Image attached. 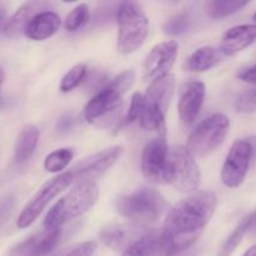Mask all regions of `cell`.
<instances>
[{
    "instance_id": "74e56055",
    "label": "cell",
    "mask_w": 256,
    "mask_h": 256,
    "mask_svg": "<svg viewBox=\"0 0 256 256\" xmlns=\"http://www.w3.org/2000/svg\"><path fill=\"white\" fill-rule=\"evenodd\" d=\"M252 215V229L256 230V212Z\"/></svg>"
},
{
    "instance_id": "d590c367",
    "label": "cell",
    "mask_w": 256,
    "mask_h": 256,
    "mask_svg": "<svg viewBox=\"0 0 256 256\" xmlns=\"http://www.w3.org/2000/svg\"><path fill=\"white\" fill-rule=\"evenodd\" d=\"M242 256H256V245L250 248L249 250H246V252Z\"/></svg>"
},
{
    "instance_id": "cb8c5ba5",
    "label": "cell",
    "mask_w": 256,
    "mask_h": 256,
    "mask_svg": "<svg viewBox=\"0 0 256 256\" xmlns=\"http://www.w3.org/2000/svg\"><path fill=\"white\" fill-rule=\"evenodd\" d=\"M252 215L249 214L238 224V226L235 228L234 232L228 236V239L225 240L224 244L222 245L218 256H230L235 252V249L239 246L242 240L244 239V236L246 235V232L252 229Z\"/></svg>"
},
{
    "instance_id": "ba28073f",
    "label": "cell",
    "mask_w": 256,
    "mask_h": 256,
    "mask_svg": "<svg viewBox=\"0 0 256 256\" xmlns=\"http://www.w3.org/2000/svg\"><path fill=\"white\" fill-rule=\"evenodd\" d=\"M229 128V118L224 114H214L202 120L188 138V152L192 156L210 154L224 142Z\"/></svg>"
},
{
    "instance_id": "83f0119b",
    "label": "cell",
    "mask_w": 256,
    "mask_h": 256,
    "mask_svg": "<svg viewBox=\"0 0 256 256\" xmlns=\"http://www.w3.org/2000/svg\"><path fill=\"white\" fill-rule=\"evenodd\" d=\"M234 108L238 112L242 114L256 112V86L240 92L235 100Z\"/></svg>"
},
{
    "instance_id": "52a82bcc",
    "label": "cell",
    "mask_w": 256,
    "mask_h": 256,
    "mask_svg": "<svg viewBox=\"0 0 256 256\" xmlns=\"http://www.w3.org/2000/svg\"><path fill=\"white\" fill-rule=\"evenodd\" d=\"M200 170L186 148L178 146L169 152L162 180L182 192H192L200 185Z\"/></svg>"
},
{
    "instance_id": "7c38bea8",
    "label": "cell",
    "mask_w": 256,
    "mask_h": 256,
    "mask_svg": "<svg viewBox=\"0 0 256 256\" xmlns=\"http://www.w3.org/2000/svg\"><path fill=\"white\" fill-rule=\"evenodd\" d=\"M178 42H164L155 45L144 62V79L154 82L170 75L178 56Z\"/></svg>"
},
{
    "instance_id": "4dcf8cb0",
    "label": "cell",
    "mask_w": 256,
    "mask_h": 256,
    "mask_svg": "<svg viewBox=\"0 0 256 256\" xmlns=\"http://www.w3.org/2000/svg\"><path fill=\"white\" fill-rule=\"evenodd\" d=\"M142 110V95L140 92H135L132 98V102H130L129 110H128L126 119H125L124 124H132V122H136L140 119Z\"/></svg>"
},
{
    "instance_id": "3957f363",
    "label": "cell",
    "mask_w": 256,
    "mask_h": 256,
    "mask_svg": "<svg viewBox=\"0 0 256 256\" xmlns=\"http://www.w3.org/2000/svg\"><path fill=\"white\" fill-rule=\"evenodd\" d=\"M99 199V189L95 182H82L62 196L46 214L45 230L60 229L68 222L89 212Z\"/></svg>"
},
{
    "instance_id": "836d02e7",
    "label": "cell",
    "mask_w": 256,
    "mask_h": 256,
    "mask_svg": "<svg viewBox=\"0 0 256 256\" xmlns=\"http://www.w3.org/2000/svg\"><path fill=\"white\" fill-rule=\"evenodd\" d=\"M72 119L69 116H65L62 119L59 120V124H58V128H59L60 132H66V130L70 129L72 126Z\"/></svg>"
},
{
    "instance_id": "7a4b0ae2",
    "label": "cell",
    "mask_w": 256,
    "mask_h": 256,
    "mask_svg": "<svg viewBox=\"0 0 256 256\" xmlns=\"http://www.w3.org/2000/svg\"><path fill=\"white\" fill-rule=\"evenodd\" d=\"M134 80L135 74L132 70L120 72L108 86L96 92L85 105V120L99 128H106L112 124L122 105V95L132 88Z\"/></svg>"
},
{
    "instance_id": "e0dca14e",
    "label": "cell",
    "mask_w": 256,
    "mask_h": 256,
    "mask_svg": "<svg viewBox=\"0 0 256 256\" xmlns=\"http://www.w3.org/2000/svg\"><path fill=\"white\" fill-rule=\"evenodd\" d=\"M256 42V24L236 25L222 38L220 50L228 56H234Z\"/></svg>"
},
{
    "instance_id": "7402d4cb",
    "label": "cell",
    "mask_w": 256,
    "mask_h": 256,
    "mask_svg": "<svg viewBox=\"0 0 256 256\" xmlns=\"http://www.w3.org/2000/svg\"><path fill=\"white\" fill-rule=\"evenodd\" d=\"M122 256H162L160 234L146 232L138 242L130 245Z\"/></svg>"
},
{
    "instance_id": "30bf717a",
    "label": "cell",
    "mask_w": 256,
    "mask_h": 256,
    "mask_svg": "<svg viewBox=\"0 0 256 256\" xmlns=\"http://www.w3.org/2000/svg\"><path fill=\"white\" fill-rule=\"evenodd\" d=\"M254 150L248 139H239L232 145L222 169V184L230 189L239 188L249 172Z\"/></svg>"
},
{
    "instance_id": "484cf974",
    "label": "cell",
    "mask_w": 256,
    "mask_h": 256,
    "mask_svg": "<svg viewBox=\"0 0 256 256\" xmlns=\"http://www.w3.org/2000/svg\"><path fill=\"white\" fill-rule=\"evenodd\" d=\"M86 65L85 64H78L72 66L64 78L60 82V90L62 92H69L76 86H79L82 82H84L85 76H86Z\"/></svg>"
},
{
    "instance_id": "5bb4252c",
    "label": "cell",
    "mask_w": 256,
    "mask_h": 256,
    "mask_svg": "<svg viewBox=\"0 0 256 256\" xmlns=\"http://www.w3.org/2000/svg\"><path fill=\"white\" fill-rule=\"evenodd\" d=\"M205 99V85L190 82L182 86L179 98V116L184 124L190 125L196 120Z\"/></svg>"
},
{
    "instance_id": "8992f818",
    "label": "cell",
    "mask_w": 256,
    "mask_h": 256,
    "mask_svg": "<svg viewBox=\"0 0 256 256\" xmlns=\"http://www.w3.org/2000/svg\"><path fill=\"white\" fill-rule=\"evenodd\" d=\"M165 199L152 188H142L132 194L122 195L115 202L120 215L138 222H156L165 210Z\"/></svg>"
},
{
    "instance_id": "ab89813d",
    "label": "cell",
    "mask_w": 256,
    "mask_h": 256,
    "mask_svg": "<svg viewBox=\"0 0 256 256\" xmlns=\"http://www.w3.org/2000/svg\"><path fill=\"white\" fill-rule=\"evenodd\" d=\"M252 20H254V22H256V12H255L254 15H252Z\"/></svg>"
},
{
    "instance_id": "f546056e",
    "label": "cell",
    "mask_w": 256,
    "mask_h": 256,
    "mask_svg": "<svg viewBox=\"0 0 256 256\" xmlns=\"http://www.w3.org/2000/svg\"><path fill=\"white\" fill-rule=\"evenodd\" d=\"M96 246L98 245L95 242H79V244L70 245L59 250L52 256H92L96 250Z\"/></svg>"
},
{
    "instance_id": "f1b7e54d",
    "label": "cell",
    "mask_w": 256,
    "mask_h": 256,
    "mask_svg": "<svg viewBox=\"0 0 256 256\" xmlns=\"http://www.w3.org/2000/svg\"><path fill=\"white\" fill-rule=\"evenodd\" d=\"M189 24H190V20L189 16L184 12L182 14H176L174 16L170 18L169 20H166L162 26L164 32L166 34L170 35H180V34H184L188 29H189Z\"/></svg>"
},
{
    "instance_id": "d6986e66",
    "label": "cell",
    "mask_w": 256,
    "mask_h": 256,
    "mask_svg": "<svg viewBox=\"0 0 256 256\" xmlns=\"http://www.w3.org/2000/svg\"><path fill=\"white\" fill-rule=\"evenodd\" d=\"M62 20L54 12H42L30 22L24 35L32 40H45L52 38L60 29Z\"/></svg>"
},
{
    "instance_id": "603a6c76",
    "label": "cell",
    "mask_w": 256,
    "mask_h": 256,
    "mask_svg": "<svg viewBox=\"0 0 256 256\" xmlns=\"http://www.w3.org/2000/svg\"><path fill=\"white\" fill-rule=\"evenodd\" d=\"M248 2L246 0H212L205 4V9L210 18L222 19L239 12Z\"/></svg>"
},
{
    "instance_id": "8fae6325",
    "label": "cell",
    "mask_w": 256,
    "mask_h": 256,
    "mask_svg": "<svg viewBox=\"0 0 256 256\" xmlns=\"http://www.w3.org/2000/svg\"><path fill=\"white\" fill-rule=\"evenodd\" d=\"M122 152V146H112L82 159L72 169V182H78L79 184L94 182L95 179L105 174L119 160Z\"/></svg>"
},
{
    "instance_id": "4316f807",
    "label": "cell",
    "mask_w": 256,
    "mask_h": 256,
    "mask_svg": "<svg viewBox=\"0 0 256 256\" xmlns=\"http://www.w3.org/2000/svg\"><path fill=\"white\" fill-rule=\"evenodd\" d=\"M90 18L89 8L86 4H79L75 6L65 20V29L70 32H74L76 30L82 29L85 24H88Z\"/></svg>"
},
{
    "instance_id": "6da1fadb",
    "label": "cell",
    "mask_w": 256,
    "mask_h": 256,
    "mask_svg": "<svg viewBox=\"0 0 256 256\" xmlns=\"http://www.w3.org/2000/svg\"><path fill=\"white\" fill-rule=\"evenodd\" d=\"M216 208L214 192H196L169 212L160 232L162 256H174L195 244Z\"/></svg>"
},
{
    "instance_id": "d6a6232c",
    "label": "cell",
    "mask_w": 256,
    "mask_h": 256,
    "mask_svg": "<svg viewBox=\"0 0 256 256\" xmlns=\"http://www.w3.org/2000/svg\"><path fill=\"white\" fill-rule=\"evenodd\" d=\"M238 78H239L240 80H242V82H249V84H252L256 86V64L242 70V72L238 74Z\"/></svg>"
},
{
    "instance_id": "2e32d148",
    "label": "cell",
    "mask_w": 256,
    "mask_h": 256,
    "mask_svg": "<svg viewBox=\"0 0 256 256\" xmlns=\"http://www.w3.org/2000/svg\"><path fill=\"white\" fill-rule=\"evenodd\" d=\"M60 239V229L45 230L15 245L8 256H46L56 246Z\"/></svg>"
},
{
    "instance_id": "5b68a950",
    "label": "cell",
    "mask_w": 256,
    "mask_h": 256,
    "mask_svg": "<svg viewBox=\"0 0 256 256\" xmlns=\"http://www.w3.org/2000/svg\"><path fill=\"white\" fill-rule=\"evenodd\" d=\"M119 25L118 50L128 55L136 52L149 32V20L138 2H124L119 5L116 12Z\"/></svg>"
},
{
    "instance_id": "d4e9b609",
    "label": "cell",
    "mask_w": 256,
    "mask_h": 256,
    "mask_svg": "<svg viewBox=\"0 0 256 256\" xmlns=\"http://www.w3.org/2000/svg\"><path fill=\"white\" fill-rule=\"evenodd\" d=\"M74 156V152L68 148H62V149L55 150V152H50L44 160V168L46 172H59L62 169L68 166L70 162Z\"/></svg>"
},
{
    "instance_id": "44dd1931",
    "label": "cell",
    "mask_w": 256,
    "mask_h": 256,
    "mask_svg": "<svg viewBox=\"0 0 256 256\" xmlns=\"http://www.w3.org/2000/svg\"><path fill=\"white\" fill-rule=\"evenodd\" d=\"M220 55L212 46H202L195 50L184 62V69L192 72H204L219 62Z\"/></svg>"
},
{
    "instance_id": "9c48e42d",
    "label": "cell",
    "mask_w": 256,
    "mask_h": 256,
    "mask_svg": "<svg viewBox=\"0 0 256 256\" xmlns=\"http://www.w3.org/2000/svg\"><path fill=\"white\" fill-rule=\"evenodd\" d=\"M72 182V172H62V174L58 175V176L52 178L49 182H45L42 186V189L32 198V200L28 202L26 206H25L24 209H22V212H20L16 222L18 228H19V229H25V228L30 226V225L38 219V216L44 212V209L48 206V204H49L55 196H58L60 192H64Z\"/></svg>"
},
{
    "instance_id": "ac0fdd59",
    "label": "cell",
    "mask_w": 256,
    "mask_h": 256,
    "mask_svg": "<svg viewBox=\"0 0 256 256\" xmlns=\"http://www.w3.org/2000/svg\"><path fill=\"white\" fill-rule=\"evenodd\" d=\"M49 6L50 4L46 2H28L22 4L5 24V34L10 38H18L20 35H24L30 22L38 14L46 12V8Z\"/></svg>"
},
{
    "instance_id": "8d00e7d4",
    "label": "cell",
    "mask_w": 256,
    "mask_h": 256,
    "mask_svg": "<svg viewBox=\"0 0 256 256\" xmlns=\"http://www.w3.org/2000/svg\"><path fill=\"white\" fill-rule=\"evenodd\" d=\"M4 20H5V10L0 6V29L2 28V24H4Z\"/></svg>"
},
{
    "instance_id": "277c9868",
    "label": "cell",
    "mask_w": 256,
    "mask_h": 256,
    "mask_svg": "<svg viewBox=\"0 0 256 256\" xmlns=\"http://www.w3.org/2000/svg\"><path fill=\"white\" fill-rule=\"evenodd\" d=\"M175 89L172 75L152 82L142 96L140 125L148 132H158L165 135V116L172 102Z\"/></svg>"
},
{
    "instance_id": "9a60e30c",
    "label": "cell",
    "mask_w": 256,
    "mask_h": 256,
    "mask_svg": "<svg viewBox=\"0 0 256 256\" xmlns=\"http://www.w3.org/2000/svg\"><path fill=\"white\" fill-rule=\"evenodd\" d=\"M146 230L142 226H132L125 224H112L100 232V240L104 242L105 246L115 250H126L130 245L140 239Z\"/></svg>"
},
{
    "instance_id": "f35d334b",
    "label": "cell",
    "mask_w": 256,
    "mask_h": 256,
    "mask_svg": "<svg viewBox=\"0 0 256 256\" xmlns=\"http://www.w3.org/2000/svg\"><path fill=\"white\" fill-rule=\"evenodd\" d=\"M2 80H4V72H2V69L0 68V88H2Z\"/></svg>"
},
{
    "instance_id": "ffe728a7",
    "label": "cell",
    "mask_w": 256,
    "mask_h": 256,
    "mask_svg": "<svg viewBox=\"0 0 256 256\" xmlns=\"http://www.w3.org/2000/svg\"><path fill=\"white\" fill-rule=\"evenodd\" d=\"M39 138L40 132L35 125L26 124L22 126L14 148V159L18 164H24L32 158Z\"/></svg>"
},
{
    "instance_id": "1f68e13d",
    "label": "cell",
    "mask_w": 256,
    "mask_h": 256,
    "mask_svg": "<svg viewBox=\"0 0 256 256\" xmlns=\"http://www.w3.org/2000/svg\"><path fill=\"white\" fill-rule=\"evenodd\" d=\"M15 208V198L12 195H5L0 199V226L6 222Z\"/></svg>"
},
{
    "instance_id": "e575fe53",
    "label": "cell",
    "mask_w": 256,
    "mask_h": 256,
    "mask_svg": "<svg viewBox=\"0 0 256 256\" xmlns=\"http://www.w3.org/2000/svg\"><path fill=\"white\" fill-rule=\"evenodd\" d=\"M246 139L249 140V142L252 144V150H254V158H256V135H254V136L246 138Z\"/></svg>"
},
{
    "instance_id": "4fadbf2b",
    "label": "cell",
    "mask_w": 256,
    "mask_h": 256,
    "mask_svg": "<svg viewBox=\"0 0 256 256\" xmlns=\"http://www.w3.org/2000/svg\"><path fill=\"white\" fill-rule=\"evenodd\" d=\"M169 149L165 135L152 139L142 150V172L149 182H162L165 166H166Z\"/></svg>"
}]
</instances>
